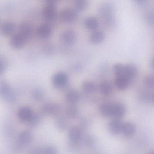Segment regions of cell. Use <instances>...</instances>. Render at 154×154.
<instances>
[{
  "label": "cell",
  "mask_w": 154,
  "mask_h": 154,
  "mask_svg": "<svg viewBox=\"0 0 154 154\" xmlns=\"http://www.w3.org/2000/svg\"><path fill=\"white\" fill-rule=\"evenodd\" d=\"M114 7L112 3L106 2L101 4L98 10L99 15L102 19L105 25L109 27L114 26V21L113 14Z\"/></svg>",
  "instance_id": "cell-1"
},
{
  "label": "cell",
  "mask_w": 154,
  "mask_h": 154,
  "mask_svg": "<svg viewBox=\"0 0 154 154\" xmlns=\"http://www.w3.org/2000/svg\"><path fill=\"white\" fill-rule=\"evenodd\" d=\"M0 95L6 101L12 103L17 100V95L10 84L5 80L0 82Z\"/></svg>",
  "instance_id": "cell-2"
},
{
  "label": "cell",
  "mask_w": 154,
  "mask_h": 154,
  "mask_svg": "<svg viewBox=\"0 0 154 154\" xmlns=\"http://www.w3.org/2000/svg\"><path fill=\"white\" fill-rule=\"evenodd\" d=\"M57 13L56 2L54 0L46 1L42 9V14L44 18L47 21H53L56 17Z\"/></svg>",
  "instance_id": "cell-3"
},
{
  "label": "cell",
  "mask_w": 154,
  "mask_h": 154,
  "mask_svg": "<svg viewBox=\"0 0 154 154\" xmlns=\"http://www.w3.org/2000/svg\"><path fill=\"white\" fill-rule=\"evenodd\" d=\"M59 17L60 20L64 22H73L78 19L79 13L75 8L69 7L62 10L59 13Z\"/></svg>",
  "instance_id": "cell-4"
},
{
  "label": "cell",
  "mask_w": 154,
  "mask_h": 154,
  "mask_svg": "<svg viewBox=\"0 0 154 154\" xmlns=\"http://www.w3.org/2000/svg\"><path fill=\"white\" fill-rule=\"evenodd\" d=\"M69 81L68 75L64 72L59 71L53 75L52 78V84L57 88H62L66 86Z\"/></svg>",
  "instance_id": "cell-5"
},
{
  "label": "cell",
  "mask_w": 154,
  "mask_h": 154,
  "mask_svg": "<svg viewBox=\"0 0 154 154\" xmlns=\"http://www.w3.org/2000/svg\"><path fill=\"white\" fill-rule=\"evenodd\" d=\"M28 39L21 33H15L12 35L10 39L11 46L15 48H19L23 47Z\"/></svg>",
  "instance_id": "cell-6"
},
{
  "label": "cell",
  "mask_w": 154,
  "mask_h": 154,
  "mask_svg": "<svg viewBox=\"0 0 154 154\" xmlns=\"http://www.w3.org/2000/svg\"><path fill=\"white\" fill-rule=\"evenodd\" d=\"M20 33L28 39L32 36L34 31V26L31 22L27 20L22 21L20 24Z\"/></svg>",
  "instance_id": "cell-7"
},
{
  "label": "cell",
  "mask_w": 154,
  "mask_h": 154,
  "mask_svg": "<svg viewBox=\"0 0 154 154\" xmlns=\"http://www.w3.org/2000/svg\"><path fill=\"white\" fill-rule=\"evenodd\" d=\"M34 113L30 107L23 106L21 107L18 112V117L20 120L23 123H28Z\"/></svg>",
  "instance_id": "cell-8"
},
{
  "label": "cell",
  "mask_w": 154,
  "mask_h": 154,
  "mask_svg": "<svg viewBox=\"0 0 154 154\" xmlns=\"http://www.w3.org/2000/svg\"><path fill=\"white\" fill-rule=\"evenodd\" d=\"M17 26L15 22L10 20H6L2 23L0 29L2 34L4 35L8 36L13 34Z\"/></svg>",
  "instance_id": "cell-9"
},
{
  "label": "cell",
  "mask_w": 154,
  "mask_h": 154,
  "mask_svg": "<svg viewBox=\"0 0 154 154\" xmlns=\"http://www.w3.org/2000/svg\"><path fill=\"white\" fill-rule=\"evenodd\" d=\"M76 32L71 29H65L61 34L62 41L68 45L73 44L76 40Z\"/></svg>",
  "instance_id": "cell-10"
},
{
  "label": "cell",
  "mask_w": 154,
  "mask_h": 154,
  "mask_svg": "<svg viewBox=\"0 0 154 154\" xmlns=\"http://www.w3.org/2000/svg\"><path fill=\"white\" fill-rule=\"evenodd\" d=\"M138 73L137 66L133 63H129L125 65V69L123 75L128 78L131 82L137 77Z\"/></svg>",
  "instance_id": "cell-11"
},
{
  "label": "cell",
  "mask_w": 154,
  "mask_h": 154,
  "mask_svg": "<svg viewBox=\"0 0 154 154\" xmlns=\"http://www.w3.org/2000/svg\"><path fill=\"white\" fill-rule=\"evenodd\" d=\"M68 136L70 142L79 143L82 138V130L78 127H72L68 131Z\"/></svg>",
  "instance_id": "cell-12"
},
{
  "label": "cell",
  "mask_w": 154,
  "mask_h": 154,
  "mask_svg": "<svg viewBox=\"0 0 154 154\" xmlns=\"http://www.w3.org/2000/svg\"><path fill=\"white\" fill-rule=\"evenodd\" d=\"M52 26L48 22H45L40 24L37 29L38 35L40 37L46 38L48 37L52 34Z\"/></svg>",
  "instance_id": "cell-13"
},
{
  "label": "cell",
  "mask_w": 154,
  "mask_h": 154,
  "mask_svg": "<svg viewBox=\"0 0 154 154\" xmlns=\"http://www.w3.org/2000/svg\"><path fill=\"white\" fill-rule=\"evenodd\" d=\"M43 113L46 115L57 116L60 110V107L57 104L53 103H47L42 107Z\"/></svg>",
  "instance_id": "cell-14"
},
{
  "label": "cell",
  "mask_w": 154,
  "mask_h": 154,
  "mask_svg": "<svg viewBox=\"0 0 154 154\" xmlns=\"http://www.w3.org/2000/svg\"><path fill=\"white\" fill-rule=\"evenodd\" d=\"M17 140V142L23 146H27L32 141V133L28 130L22 131L19 134Z\"/></svg>",
  "instance_id": "cell-15"
},
{
  "label": "cell",
  "mask_w": 154,
  "mask_h": 154,
  "mask_svg": "<svg viewBox=\"0 0 154 154\" xmlns=\"http://www.w3.org/2000/svg\"><path fill=\"white\" fill-rule=\"evenodd\" d=\"M122 124L123 123L120 119H114L109 123V131L112 135H118L122 132Z\"/></svg>",
  "instance_id": "cell-16"
},
{
  "label": "cell",
  "mask_w": 154,
  "mask_h": 154,
  "mask_svg": "<svg viewBox=\"0 0 154 154\" xmlns=\"http://www.w3.org/2000/svg\"><path fill=\"white\" fill-rule=\"evenodd\" d=\"M66 99L70 104L75 105L80 100V93L76 90L71 89L67 91L66 93Z\"/></svg>",
  "instance_id": "cell-17"
},
{
  "label": "cell",
  "mask_w": 154,
  "mask_h": 154,
  "mask_svg": "<svg viewBox=\"0 0 154 154\" xmlns=\"http://www.w3.org/2000/svg\"><path fill=\"white\" fill-rule=\"evenodd\" d=\"M114 83L115 86L119 90L123 91L128 87L131 82L124 75H121L116 76Z\"/></svg>",
  "instance_id": "cell-18"
},
{
  "label": "cell",
  "mask_w": 154,
  "mask_h": 154,
  "mask_svg": "<svg viewBox=\"0 0 154 154\" xmlns=\"http://www.w3.org/2000/svg\"><path fill=\"white\" fill-rule=\"evenodd\" d=\"M84 23L86 28L92 31L97 30L99 26V20L97 18L93 16H89L85 18Z\"/></svg>",
  "instance_id": "cell-19"
},
{
  "label": "cell",
  "mask_w": 154,
  "mask_h": 154,
  "mask_svg": "<svg viewBox=\"0 0 154 154\" xmlns=\"http://www.w3.org/2000/svg\"><path fill=\"white\" fill-rule=\"evenodd\" d=\"M126 109L125 105L122 103L113 104L112 117L114 119H119L122 118L126 113Z\"/></svg>",
  "instance_id": "cell-20"
},
{
  "label": "cell",
  "mask_w": 154,
  "mask_h": 154,
  "mask_svg": "<svg viewBox=\"0 0 154 154\" xmlns=\"http://www.w3.org/2000/svg\"><path fill=\"white\" fill-rule=\"evenodd\" d=\"M136 132V127L133 123L130 122L123 123L122 129V133L123 136L130 137L134 135Z\"/></svg>",
  "instance_id": "cell-21"
},
{
  "label": "cell",
  "mask_w": 154,
  "mask_h": 154,
  "mask_svg": "<svg viewBox=\"0 0 154 154\" xmlns=\"http://www.w3.org/2000/svg\"><path fill=\"white\" fill-rule=\"evenodd\" d=\"M105 38V35L103 31L100 30L93 31L90 35V39L92 43L99 44L101 43Z\"/></svg>",
  "instance_id": "cell-22"
},
{
  "label": "cell",
  "mask_w": 154,
  "mask_h": 154,
  "mask_svg": "<svg viewBox=\"0 0 154 154\" xmlns=\"http://www.w3.org/2000/svg\"><path fill=\"white\" fill-rule=\"evenodd\" d=\"M113 104L110 103H103L100 106V114L104 117H112Z\"/></svg>",
  "instance_id": "cell-23"
},
{
  "label": "cell",
  "mask_w": 154,
  "mask_h": 154,
  "mask_svg": "<svg viewBox=\"0 0 154 154\" xmlns=\"http://www.w3.org/2000/svg\"><path fill=\"white\" fill-rule=\"evenodd\" d=\"M99 88L102 94L105 96H109L112 92V85L108 81H102L100 83Z\"/></svg>",
  "instance_id": "cell-24"
},
{
  "label": "cell",
  "mask_w": 154,
  "mask_h": 154,
  "mask_svg": "<svg viewBox=\"0 0 154 154\" xmlns=\"http://www.w3.org/2000/svg\"><path fill=\"white\" fill-rule=\"evenodd\" d=\"M82 90L86 93H92L95 91L97 89L96 84L91 81H85L82 84Z\"/></svg>",
  "instance_id": "cell-25"
},
{
  "label": "cell",
  "mask_w": 154,
  "mask_h": 154,
  "mask_svg": "<svg viewBox=\"0 0 154 154\" xmlns=\"http://www.w3.org/2000/svg\"><path fill=\"white\" fill-rule=\"evenodd\" d=\"M66 113L67 117L71 119H75L79 114V111L76 106L70 104L66 110Z\"/></svg>",
  "instance_id": "cell-26"
},
{
  "label": "cell",
  "mask_w": 154,
  "mask_h": 154,
  "mask_svg": "<svg viewBox=\"0 0 154 154\" xmlns=\"http://www.w3.org/2000/svg\"><path fill=\"white\" fill-rule=\"evenodd\" d=\"M44 96L45 92L44 91L39 87H35L31 91V96L34 100H41L44 98Z\"/></svg>",
  "instance_id": "cell-27"
},
{
  "label": "cell",
  "mask_w": 154,
  "mask_h": 154,
  "mask_svg": "<svg viewBox=\"0 0 154 154\" xmlns=\"http://www.w3.org/2000/svg\"><path fill=\"white\" fill-rule=\"evenodd\" d=\"M55 125L58 130L63 131L66 129L67 126V121L63 116H58L55 120Z\"/></svg>",
  "instance_id": "cell-28"
},
{
  "label": "cell",
  "mask_w": 154,
  "mask_h": 154,
  "mask_svg": "<svg viewBox=\"0 0 154 154\" xmlns=\"http://www.w3.org/2000/svg\"><path fill=\"white\" fill-rule=\"evenodd\" d=\"M81 143L84 146L91 147L95 144V139L93 136L89 135H86L83 138H82Z\"/></svg>",
  "instance_id": "cell-29"
},
{
  "label": "cell",
  "mask_w": 154,
  "mask_h": 154,
  "mask_svg": "<svg viewBox=\"0 0 154 154\" xmlns=\"http://www.w3.org/2000/svg\"><path fill=\"white\" fill-rule=\"evenodd\" d=\"M41 120H42L41 115L38 113H34V115L32 116V118L29 122L28 124L30 127L35 128L40 124Z\"/></svg>",
  "instance_id": "cell-30"
},
{
  "label": "cell",
  "mask_w": 154,
  "mask_h": 154,
  "mask_svg": "<svg viewBox=\"0 0 154 154\" xmlns=\"http://www.w3.org/2000/svg\"><path fill=\"white\" fill-rule=\"evenodd\" d=\"M112 69L116 76L123 75L125 69V65L122 64L120 63H117L113 65Z\"/></svg>",
  "instance_id": "cell-31"
},
{
  "label": "cell",
  "mask_w": 154,
  "mask_h": 154,
  "mask_svg": "<svg viewBox=\"0 0 154 154\" xmlns=\"http://www.w3.org/2000/svg\"><path fill=\"white\" fill-rule=\"evenodd\" d=\"M88 5V2L86 0H76L74 2L75 9L77 11H82L85 9Z\"/></svg>",
  "instance_id": "cell-32"
},
{
  "label": "cell",
  "mask_w": 154,
  "mask_h": 154,
  "mask_svg": "<svg viewBox=\"0 0 154 154\" xmlns=\"http://www.w3.org/2000/svg\"><path fill=\"white\" fill-rule=\"evenodd\" d=\"M43 154H57V148L52 145H47L42 148Z\"/></svg>",
  "instance_id": "cell-33"
},
{
  "label": "cell",
  "mask_w": 154,
  "mask_h": 154,
  "mask_svg": "<svg viewBox=\"0 0 154 154\" xmlns=\"http://www.w3.org/2000/svg\"><path fill=\"white\" fill-rule=\"evenodd\" d=\"M145 85L149 88H154V75H149L145 77L144 80Z\"/></svg>",
  "instance_id": "cell-34"
},
{
  "label": "cell",
  "mask_w": 154,
  "mask_h": 154,
  "mask_svg": "<svg viewBox=\"0 0 154 154\" xmlns=\"http://www.w3.org/2000/svg\"><path fill=\"white\" fill-rule=\"evenodd\" d=\"M7 64L6 60L3 57H1L0 58V72L1 74L2 73L5 72L7 69Z\"/></svg>",
  "instance_id": "cell-35"
},
{
  "label": "cell",
  "mask_w": 154,
  "mask_h": 154,
  "mask_svg": "<svg viewBox=\"0 0 154 154\" xmlns=\"http://www.w3.org/2000/svg\"><path fill=\"white\" fill-rule=\"evenodd\" d=\"M146 20L149 24H154V12H150L147 14Z\"/></svg>",
  "instance_id": "cell-36"
},
{
  "label": "cell",
  "mask_w": 154,
  "mask_h": 154,
  "mask_svg": "<svg viewBox=\"0 0 154 154\" xmlns=\"http://www.w3.org/2000/svg\"><path fill=\"white\" fill-rule=\"evenodd\" d=\"M29 154H43L42 148H34L31 149L29 152Z\"/></svg>",
  "instance_id": "cell-37"
},
{
  "label": "cell",
  "mask_w": 154,
  "mask_h": 154,
  "mask_svg": "<svg viewBox=\"0 0 154 154\" xmlns=\"http://www.w3.org/2000/svg\"><path fill=\"white\" fill-rule=\"evenodd\" d=\"M81 128L82 129H86L88 127V122L87 120L85 119H83L81 120V123H80Z\"/></svg>",
  "instance_id": "cell-38"
},
{
  "label": "cell",
  "mask_w": 154,
  "mask_h": 154,
  "mask_svg": "<svg viewBox=\"0 0 154 154\" xmlns=\"http://www.w3.org/2000/svg\"><path fill=\"white\" fill-rule=\"evenodd\" d=\"M135 2L138 5H142L145 4L147 2L145 0H136V1H135Z\"/></svg>",
  "instance_id": "cell-39"
},
{
  "label": "cell",
  "mask_w": 154,
  "mask_h": 154,
  "mask_svg": "<svg viewBox=\"0 0 154 154\" xmlns=\"http://www.w3.org/2000/svg\"><path fill=\"white\" fill-rule=\"evenodd\" d=\"M150 66H151V69L154 71V57L151 59V62H150Z\"/></svg>",
  "instance_id": "cell-40"
},
{
  "label": "cell",
  "mask_w": 154,
  "mask_h": 154,
  "mask_svg": "<svg viewBox=\"0 0 154 154\" xmlns=\"http://www.w3.org/2000/svg\"><path fill=\"white\" fill-rule=\"evenodd\" d=\"M150 154H154V151H153V152H151Z\"/></svg>",
  "instance_id": "cell-41"
},
{
  "label": "cell",
  "mask_w": 154,
  "mask_h": 154,
  "mask_svg": "<svg viewBox=\"0 0 154 154\" xmlns=\"http://www.w3.org/2000/svg\"><path fill=\"white\" fill-rule=\"evenodd\" d=\"M153 100H154V95H153Z\"/></svg>",
  "instance_id": "cell-42"
}]
</instances>
